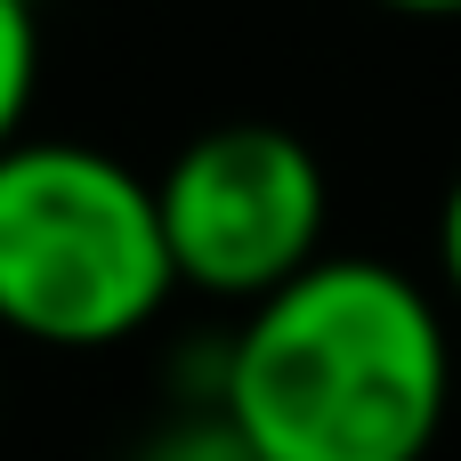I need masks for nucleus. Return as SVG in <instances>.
Listing matches in <instances>:
<instances>
[{"label": "nucleus", "instance_id": "1", "mask_svg": "<svg viewBox=\"0 0 461 461\" xmlns=\"http://www.w3.org/2000/svg\"><path fill=\"white\" fill-rule=\"evenodd\" d=\"M211 405L259 461H429L454 405V340L405 267L324 251L219 340Z\"/></svg>", "mask_w": 461, "mask_h": 461}, {"label": "nucleus", "instance_id": "2", "mask_svg": "<svg viewBox=\"0 0 461 461\" xmlns=\"http://www.w3.org/2000/svg\"><path fill=\"white\" fill-rule=\"evenodd\" d=\"M178 292L154 178L81 146L16 138L0 154V332L97 357L138 340Z\"/></svg>", "mask_w": 461, "mask_h": 461}, {"label": "nucleus", "instance_id": "3", "mask_svg": "<svg viewBox=\"0 0 461 461\" xmlns=\"http://www.w3.org/2000/svg\"><path fill=\"white\" fill-rule=\"evenodd\" d=\"M154 203L178 292L259 308L267 292H284L324 259V219H332L324 162L308 138L276 122H219L186 138L162 162Z\"/></svg>", "mask_w": 461, "mask_h": 461}, {"label": "nucleus", "instance_id": "4", "mask_svg": "<svg viewBox=\"0 0 461 461\" xmlns=\"http://www.w3.org/2000/svg\"><path fill=\"white\" fill-rule=\"evenodd\" d=\"M32 81H41V8H24V0H0V154L24 138Z\"/></svg>", "mask_w": 461, "mask_h": 461}, {"label": "nucleus", "instance_id": "5", "mask_svg": "<svg viewBox=\"0 0 461 461\" xmlns=\"http://www.w3.org/2000/svg\"><path fill=\"white\" fill-rule=\"evenodd\" d=\"M130 461H259V454L243 446V429H235L219 405H194V413L162 421V429H154Z\"/></svg>", "mask_w": 461, "mask_h": 461}, {"label": "nucleus", "instance_id": "6", "mask_svg": "<svg viewBox=\"0 0 461 461\" xmlns=\"http://www.w3.org/2000/svg\"><path fill=\"white\" fill-rule=\"evenodd\" d=\"M438 267H446V292L461 300V170L446 186V203H438Z\"/></svg>", "mask_w": 461, "mask_h": 461}, {"label": "nucleus", "instance_id": "7", "mask_svg": "<svg viewBox=\"0 0 461 461\" xmlns=\"http://www.w3.org/2000/svg\"><path fill=\"white\" fill-rule=\"evenodd\" d=\"M373 8H397V16H461V0H373Z\"/></svg>", "mask_w": 461, "mask_h": 461}, {"label": "nucleus", "instance_id": "8", "mask_svg": "<svg viewBox=\"0 0 461 461\" xmlns=\"http://www.w3.org/2000/svg\"><path fill=\"white\" fill-rule=\"evenodd\" d=\"M24 8H49V0H24Z\"/></svg>", "mask_w": 461, "mask_h": 461}]
</instances>
